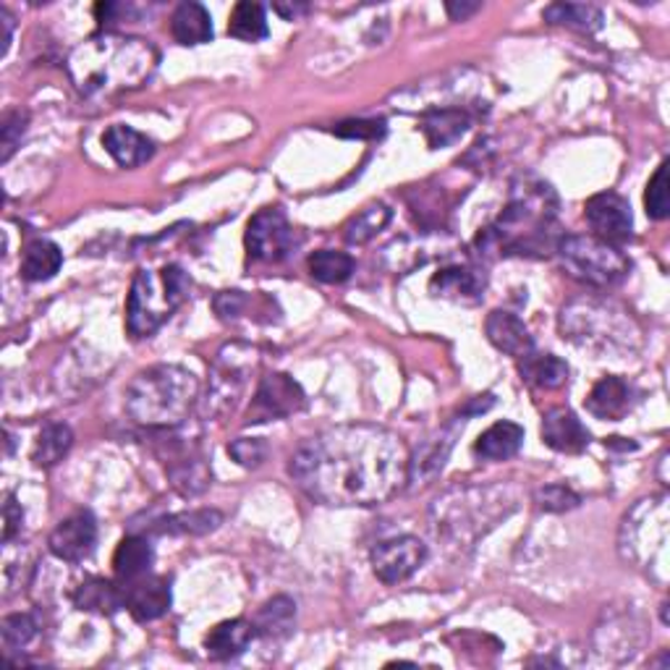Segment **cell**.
I'll return each mask as SVG.
<instances>
[{
	"label": "cell",
	"instance_id": "cell-1",
	"mask_svg": "<svg viewBox=\"0 0 670 670\" xmlns=\"http://www.w3.org/2000/svg\"><path fill=\"white\" fill-rule=\"evenodd\" d=\"M408 449L377 424H338L304 441L288 474L312 501L325 505H380L408 482Z\"/></svg>",
	"mask_w": 670,
	"mask_h": 670
},
{
	"label": "cell",
	"instance_id": "cell-2",
	"mask_svg": "<svg viewBox=\"0 0 670 670\" xmlns=\"http://www.w3.org/2000/svg\"><path fill=\"white\" fill-rule=\"evenodd\" d=\"M158 63L160 53L150 40L102 29L71 50L66 71L81 100L102 102L147 85Z\"/></svg>",
	"mask_w": 670,
	"mask_h": 670
},
{
	"label": "cell",
	"instance_id": "cell-3",
	"mask_svg": "<svg viewBox=\"0 0 670 670\" xmlns=\"http://www.w3.org/2000/svg\"><path fill=\"white\" fill-rule=\"evenodd\" d=\"M558 197L542 178L521 176L511 186L505 210L476 238L480 252L501 257H548L558 247Z\"/></svg>",
	"mask_w": 670,
	"mask_h": 670
},
{
	"label": "cell",
	"instance_id": "cell-4",
	"mask_svg": "<svg viewBox=\"0 0 670 670\" xmlns=\"http://www.w3.org/2000/svg\"><path fill=\"white\" fill-rule=\"evenodd\" d=\"M199 398L195 372L178 364H155L141 370L126 388V414L139 427L174 430L189 420Z\"/></svg>",
	"mask_w": 670,
	"mask_h": 670
},
{
	"label": "cell",
	"instance_id": "cell-5",
	"mask_svg": "<svg viewBox=\"0 0 670 670\" xmlns=\"http://www.w3.org/2000/svg\"><path fill=\"white\" fill-rule=\"evenodd\" d=\"M561 333L594 354H627L642 344V331L627 309L598 296L573 299L561 312Z\"/></svg>",
	"mask_w": 670,
	"mask_h": 670
},
{
	"label": "cell",
	"instance_id": "cell-6",
	"mask_svg": "<svg viewBox=\"0 0 670 670\" xmlns=\"http://www.w3.org/2000/svg\"><path fill=\"white\" fill-rule=\"evenodd\" d=\"M668 495L644 497L623 519L621 555L658 587L668 584Z\"/></svg>",
	"mask_w": 670,
	"mask_h": 670
},
{
	"label": "cell",
	"instance_id": "cell-7",
	"mask_svg": "<svg viewBox=\"0 0 670 670\" xmlns=\"http://www.w3.org/2000/svg\"><path fill=\"white\" fill-rule=\"evenodd\" d=\"M191 280L178 265H162L160 270H139L134 275L126 299V331L134 338H147L189 296Z\"/></svg>",
	"mask_w": 670,
	"mask_h": 670
},
{
	"label": "cell",
	"instance_id": "cell-8",
	"mask_svg": "<svg viewBox=\"0 0 670 670\" xmlns=\"http://www.w3.org/2000/svg\"><path fill=\"white\" fill-rule=\"evenodd\" d=\"M558 257L571 278L587 283L594 288H610L621 283L631 270V259L623 255L621 247L602 242L598 236H563L558 242Z\"/></svg>",
	"mask_w": 670,
	"mask_h": 670
},
{
	"label": "cell",
	"instance_id": "cell-9",
	"mask_svg": "<svg viewBox=\"0 0 670 670\" xmlns=\"http://www.w3.org/2000/svg\"><path fill=\"white\" fill-rule=\"evenodd\" d=\"M257 367V348L247 344H228L220 348L213 364L210 393H207V414H226L236 406L242 391L247 388L252 370Z\"/></svg>",
	"mask_w": 670,
	"mask_h": 670
},
{
	"label": "cell",
	"instance_id": "cell-10",
	"mask_svg": "<svg viewBox=\"0 0 670 670\" xmlns=\"http://www.w3.org/2000/svg\"><path fill=\"white\" fill-rule=\"evenodd\" d=\"M247 252L255 263L278 265L299 247V236L280 207H265L247 226Z\"/></svg>",
	"mask_w": 670,
	"mask_h": 670
},
{
	"label": "cell",
	"instance_id": "cell-11",
	"mask_svg": "<svg viewBox=\"0 0 670 670\" xmlns=\"http://www.w3.org/2000/svg\"><path fill=\"white\" fill-rule=\"evenodd\" d=\"M304 404H307V396H304L302 385L296 383L292 375H286V372H270V375L259 380L244 424L286 420V416L302 412Z\"/></svg>",
	"mask_w": 670,
	"mask_h": 670
},
{
	"label": "cell",
	"instance_id": "cell-12",
	"mask_svg": "<svg viewBox=\"0 0 670 670\" xmlns=\"http://www.w3.org/2000/svg\"><path fill=\"white\" fill-rule=\"evenodd\" d=\"M427 545H424L420 538L404 534V538L380 542V545L372 550L370 563L380 582L396 587L406 582V579H412L414 573L422 569L424 561H427Z\"/></svg>",
	"mask_w": 670,
	"mask_h": 670
},
{
	"label": "cell",
	"instance_id": "cell-13",
	"mask_svg": "<svg viewBox=\"0 0 670 670\" xmlns=\"http://www.w3.org/2000/svg\"><path fill=\"white\" fill-rule=\"evenodd\" d=\"M584 218L590 223L592 236L615 244V247L629 242L631 230H634V218H631L629 203L621 195H613V191H602V195L587 199Z\"/></svg>",
	"mask_w": 670,
	"mask_h": 670
},
{
	"label": "cell",
	"instance_id": "cell-14",
	"mask_svg": "<svg viewBox=\"0 0 670 670\" xmlns=\"http://www.w3.org/2000/svg\"><path fill=\"white\" fill-rule=\"evenodd\" d=\"M95 545H98V521L89 511L63 519L48 540L50 553L66 563L87 561L95 553Z\"/></svg>",
	"mask_w": 670,
	"mask_h": 670
},
{
	"label": "cell",
	"instance_id": "cell-15",
	"mask_svg": "<svg viewBox=\"0 0 670 670\" xmlns=\"http://www.w3.org/2000/svg\"><path fill=\"white\" fill-rule=\"evenodd\" d=\"M121 590H124V608H129L134 621L139 623L158 621V618H162L170 610L168 579L155 577V573H147V577L126 582L121 584Z\"/></svg>",
	"mask_w": 670,
	"mask_h": 670
},
{
	"label": "cell",
	"instance_id": "cell-16",
	"mask_svg": "<svg viewBox=\"0 0 670 670\" xmlns=\"http://www.w3.org/2000/svg\"><path fill=\"white\" fill-rule=\"evenodd\" d=\"M168 476L170 485H174L184 497L203 495L213 482V472L207 466L205 453L197 449H176L168 456Z\"/></svg>",
	"mask_w": 670,
	"mask_h": 670
},
{
	"label": "cell",
	"instance_id": "cell-17",
	"mask_svg": "<svg viewBox=\"0 0 670 670\" xmlns=\"http://www.w3.org/2000/svg\"><path fill=\"white\" fill-rule=\"evenodd\" d=\"M590 430L569 408H553L542 420V443L558 453H582L590 445Z\"/></svg>",
	"mask_w": 670,
	"mask_h": 670
},
{
	"label": "cell",
	"instance_id": "cell-18",
	"mask_svg": "<svg viewBox=\"0 0 670 670\" xmlns=\"http://www.w3.org/2000/svg\"><path fill=\"white\" fill-rule=\"evenodd\" d=\"M487 288V278L476 267H464V265H451L443 267L433 275L430 280V292L443 299L461 302V304H476L482 299Z\"/></svg>",
	"mask_w": 670,
	"mask_h": 670
},
{
	"label": "cell",
	"instance_id": "cell-19",
	"mask_svg": "<svg viewBox=\"0 0 670 670\" xmlns=\"http://www.w3.org/2000/svg\"><path fill=\"white\" fill-rule=\"evenodd\" d=\"M485 333H487V341L497 348V352L509 354L513 359H524L526 354L534 352L530 327L521 323L513 312H505V309L490 312L485 319Z\"/></svg>",
	"mask_w": 670,
	"mask_h": 670
},
{
	"label": "cell",
	"instance_id": "cell-20",
	"mask_svg": "<svg viewBox=\"0 0 670 670\" xmlns=\"http://www.w3.org/2000/svg\"><path fill=\"white\" fill-rule=\"evenodd\" d=\"M587 412L598 420L605 422H618L623 420L634 406V388L623 377H602L598 385L590 391V396L584 401Z\"/></svg>",
	"mask_w": 670,
	"mask_h": 670
},
{
	"label": "cell",
	"instance_id": "cell-21",
	"mask_svg": "<svg viewBox=\"0 0 670 670\" xmlns=\"http://www.w3.org/2000/svg\"><path fill=\"white\" fill-rule=\"evenodd\" d=\"M461 430H464V416L453 422L451 427L441 430L435 437H430V441L422 445V451L416 453L414 459H408V480L422 482V485L433 480V476L443 469L445 459H449V453L453 449V443H456Z\"/></svg>",
	"mask_w": 670,
	"mask_h": 670
},
{
	"label": "cell",
	"instance_id": "cell-22",
	"mask_svg": "<svg viewBox=\"0 0 670 670\" xmlns=\"http://www.w3.org/2000/svg\"><path fill=\"white\" fill-rule=\"evenodd\" d=\"M102 147L121 168H137L141 162H147L155 155L152 139H147L145 134L134 131L131 126L116 124L102 134Z\"/></svg>",
	"mask_w": 670,
	"mask_h": 670
},
{
	"label": "cell",
	"instance_id": "cell-23",
	"mask_svg": "<svg viewBox=\"0 0 670 670\" xmlns=\"http://www.w3.org/2000/svg\"><path fill=\"white\" fill-rule=\"evenodd\" d=\"M255 637V623L247 618H234V621H223L210 629V634L205 637V650L213 660H230L247 650Z\"/></svg>",
	"mask_w": 670,
	"mask_h": 670
},
{
	"label": "cell",
	"instance_id": "cell-24",
	"mask_svg": "<svg viewBox=\"0 0 670 670\" xmlns=\"http://www.w3.org/2000/svg\"><path fill=\"white\" fill-rule=\"evenodd\" d=\"M469 126H472V118L461 108L430 110L422 118V134L433 150H441V147L459 141L469 131Z\"/></svg>",
	"mask_w": 670,
	"mask_h": 670
},
{
	"label": "cell",
	"instance_id": "cell-25",
	"mask_svg": "<svg viewBox=\"0 0 670 670\" xmlns=\"http://www.w3.org/2000/svg\"><path fill=\"white\" fill-rule=\"evenodd\" d=\"M152 545L147 542V538H139V534H129L118 542L116 553H114V573L118 579V584L134 582V579L147 577L152 571Z\"/></svg>",
	"mask_w": 670,
	"mask_h": 670
},
{
	"label": "cell",
	"instance_id": "cell-26",
	"mask_svg": "<svg viewBox=\"0 0 670 670\" xmlns=\"http://www.w3.org/2000/svg\"><path fill=\"white\" fill-rule=\"evenodd\" d=\"M170 35L178 45H205L213 40V17L203 3H181L170 17Z\"/></svg>",
	"mask_w": 670,
	"mask_h": 670
},
{
	"label": "cell",
	"instance_id": "cell-27",
	"mask_svg": "<svg viewBox=\"0 0 670 670\" xmlns=\"http://www.w3.org/2000/svg\"><path fill=\"white\" fill-rule=\"evenodd\" d=\"M223 524V513L215 509H199V511H184L176 513V516L160 519L150 526L152 534H160V538H203V534H210L218 530Z\"/></svg>",
	"mask_w": 670,
	"mask_h": 670
},
{
	"label": "cell",
	"instance_id": "cell-28",
	"mask_svg": "<svg viewBox=\"0 0 670 670\" xmlns=\"http://www.w3.org/2000/svg\"><path fill=\"white\" fill-rule=\"evenodd\" d=\"M521 445H524V427H519L516 422H495L493 427H487L476 437L474 456L485 461H505L516 456Z\"/></svg>",
	"mask_w": 670,
	"mask_h": 670
},
{
	"label": "cell",
	"instance_id": "cell-29",
	"mask_svg": "<svg viewBox=\"0 0 670 670\" xmlns=\"http://www.w3.org/2000/svg\"><path fill=\"white\" fill-rule=\"evenodd\" d=\"M521 377L540 391H558L569 383V364L553 354L530 352L519 359Z\"/></svg>",
	"mask_w": 670,
	"mask_h": 670
},
{
	"label": "cell",
	"instance_id": "cell-30",
	"mask_svg": "<svg viewBox=\"0 0 670 670\" xmlns=\"http://www.w3.org/2000/svg\"><path fill=\"white\" fill-rule=\"evenodd\" d=\"M61 265L63 252L58 249V244L48 242V238H35V242L27 244L24 255H21V278L29 283L50 280L61 270Z\"/></svg>",
	"mask_w": 670,
	"mask_h": 670
},
{
	"label": "cell",
	"instance_id": "cell-31",
	"mask_svg": "<svg viewBox=\"0 0 670 670\" xmlns=\"http://www.w3.org/2000/svg\"><path fill=\"white\" fill-rule=\"evenodd\" d=\"M73 602L79 610H92V613L110 615L124 608V590L121 584L106 582V579H87L73 592Z\"/></svg>",
	"mask_w": 670,
	"mask_h": 670
},
{
	"label": "cell",
	"instance_id": "cell-32",
	"mask_svg": "<svg viewBox=\"0 0 670 670\" xmlns=\"http://www.w3.org/2000/svg\"><path fill=\"white\" fill-rule=\"evenodd\" d=\"M296 621V602L286 594L267 600L255 618V629L265 639H283L294 631Z\"/></svg>",
	"mask_w": 670,
	"mask_h": 670
},
{
	"label": "cell",
	"instance_id": "cell-33",
	"mask_svg": "<svg viewBox=\"0 0 670 670\" xmlns=\"http://www.w3.org/2000/svg\"><path fill=\"white\" fill-rule=\"evenodd\" d=\"M548 24L579 29V32H598L602 29V11L584 3H553L542 11Z\"/></svg>",
	"mask_w": 670,
	"mask_h": 670
},
{
	"label": "cell",
	"instance_id": "cell-34",
	"mask_svg": "<svg viewBox=\"0 0 670 670\" xmlns=\"http://www.w3.org/2000/svg\"><path fill=\"white\" fill-rule=\"evenodd\" d=\"M73 445V433L69 424H61V422H53L48 424V427L42 430L40 437H37V445H35V464L37 466H56L58 461L66 459V453L71 451Z\"/></svg>",
	"mask_w": 670,
	"mask_h": 670
},
{
	"label": "cell",
	"instance_id": "cell-35",
	"mask_svg": "<svg viewBox=\"0 0 670 670\" xmlns=\"http://www.w3.org/2000/svg\"><path fill=\"white\" fill-rule=\"evenodd\" d=\"M228 35L244 42H257L267 37V13L263 6L252 3V0L236 3L228 19Z\"/></svg>",
	"mask_w": 670,
	"mask_h": 670
},
{
	"label": "cell",
	"instance_id": "cell-36",
	"mask_svg": "<svg viewBox=\"0 0 670 670\" xmlns=\"http://www.w3.org/2000/svg\"><path fill=\"white\" fill-rule=\"evenodd\" d=\"M354 257L346 255V252H335V249H319L309 257V273L312 278H317L319 283H346L354 275Z\"/></svg>",
	"mask_w": 670,
	"mask_h": 670
},
{
	"label": "cell",
	"instance_id": "cell-37",
	"mask_svg": "<svg viewBox=\"0 0 670 670\" xmlns=\"http://www.w3.org/2000/svg\"><path fill=\"white\" fill-rule=\"evenodd\" d=\"M393 218L391 207L383 203H375L370 207H364V210L356 215V218L348 220V226L344 228V236L348 244H356V247H362V244H367L375 238L380 230L388 226Z\"/></svg>",
	"mask_w": 670,
	"mask_h": 670
},
{
	"label": "cell",
	"instance_id": "cell-38",
	"mask_svg": "<svg viewBox=\"0 0 670 670\" xmlns=\"http://www.w3.org/2000/svg\"><path fill=\"white\" fill-rule=\"evenodd\" d=\"M668 168H670V162L662 160L658 166V170H654V176L650 178V184H647L644 207H647V215H650L652 220H666L668 213H670Z\"/></svg>",
	"mask_w": 670,
	"mask_h": 670
},
{
	"label": "cell",
	"instance_id": "cell-39",
	"mask_svg": "<svg viewBox=\"0 0 670 670\" xmlns=\"http://www.w3.org/2000/svg\"><path fill=\"white\" fill-rule=\"evenodd\" d=\"M0 634H3V644L9 652L24 650V647L37 637V623L35 618L27 613L9 615L3 618V629H0Z\"/></svg>",
	"mask_w": 670,
	"mask_h": 670
},
{
	"label": "cell",
	"instance_id": "cell-40",
	"mask_svg": "<svg viewBox=\"0 0 670 670\" xmlns=\"http://www.w3.org/2000/svg\"><path fill=\"white\" fill-rule=\"evenodd\" d=\"M534 503H538L540 511L563 513V511L577 509V505L582 503V497H579L571 487H565V485H548V487L538 490V495H534Z\"/></svg>",
	"mask_w": 670,
	"mask_h": 670
},
{
	"label": "cell",
	"instance_id": "cell-41",
	"mask_svg": "<svg viewBox=\"0 0 670 670\" xmlns=\"http://www.w3.org/2000/svg\"><path fill=\"white\" fill-rule=\"evenodd\" d=\"M24 131H27V114H21V110H9V114L3 116V126H0V160L3 162L11 160V155L19 147Z\"/></svg>",
	"mask_w": 670,
	"mask_h": 670
},
{
	"label": "cell",
	"instance_id": "cell-42",
	"mask_svg": "<svg viewBox=\"0 0 670 670\" xmlns=\"http://www.w3.org/2000/svg\"><path fill=\"white\" fill-rule=\"evenodd\" d=\"M228 453L244 469H257L267 459V445L259 437H238L228 445Z\"/></svg>",
	"mask_w": 670,
	"mask_h": 670
},
{
	"label": "cell",
	"instance_id": "cell-43",
	"mask_svg": "<svg viewBox=\"0 0 670 670\" xmlns=\"http://www.w3.org/2000/svg\"><path fill=\"white\" fill-rule=\"evenodd\" d=\"M335 137L341 139H380L385 134L383 118H352L335 126Z\"/></svg>",
	"mask_w": 670,
	"mask_h": 670
},
{
	"label": "cell",
	"instance_id": "cell-44",
	"mask_svg": "<svg viewBox=\"0 0 670 670\" xmlns=\"http://www.w3.org/2000/svg\"><path fill=\"white\" fill-rule=\"evenodd\" d=\"M215 312H218V317L223 323H234L244 315V309L252 304V296H247L244 292H220L215 296Z\"/></svg>",
	"mask_w": 670,
	"mask_h": 670
},
{
	"label": "cell",
	"instance_id": "cell-45",
	"mask_svg": "<svg viewBox=\"0 0 670 670\" xmlns=\"http://www.w3.org/2000/svg\"><path fill=\"white\" fill-rule=\"evenodd\" d=\"M3 540L11 542L13 534H17L21 530V521H24V511H21V505L17 503V497L9 495L6 497V505H3Z\"/></svg>",
	"mask_w": 670,
	"mask_h": 670
},
{
	"label": "cell",
	"instance_id": "cell-46",
	"mask_svg": "<svg viewBox=\"0 0 670 670\" xmlns=\"http://www.w3.org/2000/svg\"><path fill=\"white\" fill-rule=\"evenodd\" d=\"M480 9H482L480 3H449L445 6V11H449V17L453 21H466L472 13H476Z\"/></svg>",
	"mask_w": 670,
	"mask_h": 670
},
{
	"label": "cell",
	"instance_id": "cell-47",
	"mask_svg": "<svg viewBox=\"0 0 670 670\" xmlns=\"http://www.w3.org/2000/svg\"><path fill=\"white\" fill-rule=\"evenodd\" d=\"M0 27H3V48H0V56L9 53V45H11V29H13V19L11 13L6 9H0Z\"/></svg>",
	"mask_w": 670,
	"mask_h": 670
},
{
	"label": "cell",
	"instance_id": "cell-48",
	"mask_svg": "<svg viewBox=\"0 0 670 670\" xmlns=\"http://www.w3.org/2000/svg\"><path fill=\"white\" fill-rule=\"evenodd\" d=\"M275 11H278L280 17H286V19H296V17H299V13L307 11V6H304V3L302 6H283V3H278V6H275Z\"/></svg>",
	"mask_w": 670,
	"mask_h": 670
},
{
	"label": "cell",
	"instance_id": "cell-49",
	"mask_svg": "<svg viewBox=\"0 0 670 670\" xmlns=\"http://www.w3.org/2000/svg\"><path fill=\"white\" fill-rule=\"evenodd\" d=\"M605 449H615V451H637V443H629L627 437H608Z\"/></svg>",
	"mask_w": 670,
	"mask_h": 670
}]
</instances>
